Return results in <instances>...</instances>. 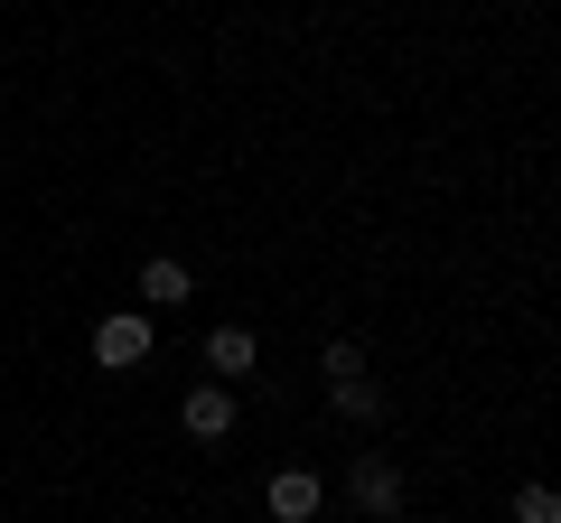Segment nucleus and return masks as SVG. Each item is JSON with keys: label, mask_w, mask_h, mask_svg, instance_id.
<instances>
[{"label": "nucleus", "mask_w": 561, "mask_h": 523, "mask_svg": "<svg viewBox=\"0 0 561 523\" xmlns=\"http://www.w3.org/2000/svg\"><path fill=\"white\" fill-rule=\"evenodd\" d=\"M206 364H216L225 383H234V374H253V364H262V346H253V327H216V337H206Z\"/></svg>", "instance_id": "39448f33"}, {"label": "nucleus", "mask_w": 561, "mask_h": 523, "mask_svg": "<svg viewBox=\"0 0 561 523\" xmlns=\"http://www.w3.org/2000/svg\"><path fill=\"white\" fill-rule=\"evenodd\" d=\"M140 300H150V309H179L187 300V262H169V253L140 262Z\"/></svg>", "instance_id": "423d86ee"}, {"label": "nucleus", "mask_w": 561, "mask_h": 523, "mask_svg": "<svg viewBox=\"0 0 561 523\" xmlns=\"http://www.w3.org/2000/svg\"><path fill=\"white\" fill-rule=\"evenodd\" d=\"M346 496H356L365 514H402V467H393V458H356V477H346Z\"/></svg>", "instance_id": "f03ea898"}, {"label": "nucleus", "mask_w": 561, "mask_h": 523, "mask_svg": "<svg viewBox=\"0 0 561 523\" xmlns=\"http://www.w3.org/2000/svg\"><path fill=\"white\" fill-rule=\"evenodd\" d=\"M225 430H234V393L225 383H197L187 393V440H225Z\"/></svg>", "instance_id": "7ed1b4c3"}, {"label": "nucleus", "mask_w": 561, "mask_h": 523, "mask_svg": "<svg viewBox=\"0 0 561 523\" xmlns=\"http://www.w3.org/2000/svg\"><path fill=\"white\" fill-rule=\"evenodd\" d=\"M328 393H337L346 421H383V383L375 374H346V383H328Z\"/></svg>", "instance_id": "0eeeda50"}, {"label": "nucleus", "mask_w": 561, "mask_h": 523, "mask_svg": "<svg viewBox=\"0 0 561 523\" xmlns=\"http://www.w3.org/2000/svg\"><path fill=\"white\" fill-rule=\"evenodd\" d=\"M515 523H561V496H552V486H524V496H515Z\"/></svg>", "instance_id": "6e6552de"}, {"label": "nucleus", "mask_w": 561, "mask_h": 523, "mask_svg": "<svg viewBox=\"0 0 561 523\" xmlns=\"http://www.w3.org/2000/svg\"><path fill=\"white\" fill-rule=\"evenodd\" d=\"M94 356L113 364V374H131V364L150 356V318H140V309H113V318L94 327Z\"/></svg>", "instance_id": "f257e3e1"}, {"label": "nucleus", "mask_w": 561, "mask_h": 523, "mask_svg": "<svg viewBox=\"0 0 561 523\" xmlns=\"http://www.w3.org/2000/svg\"><path fill=\"white\" fill-rule=\"evenodd\" d=\"M272 514L280 523H309V514H319V477H309V467H280V477H272Z\"/></svg>", "instance_id": "20e7f679"}, {"label": "nucleus", "mask_w": 561, "mask_h": 523, "mask_svg": "<svg viewBox=\"0 0 561 523\" xmlns=\"http://www.w3.org/2000/svg\"><path fill=\"white\" fill-rule=\"evenodd\" d=\"M319 364H328V383H346V374H365V356H356V346H346V337H337V346H328V356H319Z\"/></svg>", "instance_id": "1a4fd4ad"}]
</instances>
